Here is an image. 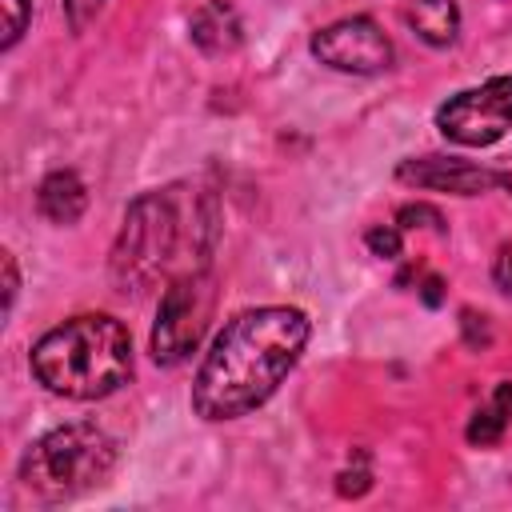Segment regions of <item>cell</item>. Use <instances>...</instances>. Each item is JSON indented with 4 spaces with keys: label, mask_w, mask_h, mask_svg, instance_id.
<instances>
[{
    "label": "cell",
    "mask_w": 512,
    "mask_h": 512,
    "mask_svg": "<svg viewBox=\"0 0 512 512\" xmlns=\"http://www.w3.org/2000/svg\"><path fill=\"white\" fill-rule=\"evenodd\" d=\"M220 240V200L212 188L176 180L136 196L112 244V284L120 292L168 288L180 276L204 272Z\"/></svg>",
    "instance_id": "1"
},
{
    "label": "cell",
    "mask_w": 512,
    "mask_h": 512,
    "mask_svg": "<svg viewBox=\"0 0 512 512\" xmlns=\"http://www.w3.org/2000/svg\"><path fill=\"white\" fill-rule=\"evenodd\" d=\"M308 332H312L308 316L288 304H264L232 316L196 372L192 384L196 416L236 420L260 408L296 368Z\"/></svg>",
    "instance_id": "2"
},
{
    "label": "cell",
    "mask_w": 512,
    "mask_h": 512,
    "mask_svg": "<svg viewBox=\"0 0 512 512\" xmlns=\"http://www.w3.org/2000/svg\"><path fill=\"white\" fill-rule=\"evenodd\" d=\"M32 372L56 396L100 400L132 376V336L116 316H72L32 344Z\"/></svg>",
    "instance_id": "3"
},
{
    "label": "cell",
    "mask_w": 512,
    "mask_h": 512,
    "mask_svg": "<svg viewBox=\"0 0 512 512\" xmlns=\"http://www.w3.org/2000/svg\"><path fill=\"white\" fill-rule=\"evenodd\" d=\"M116 464V440L96 424H64L44 432L20 460V480L40 500H72L96 484Z\"/></svg>",
    "instance_id": "4"
},
{
    "label": "cell",
    "mask_w": 512,
    "mask_h": 512,
    "mask_svg": "<svg viewBox=\"0 0 512 512\" xmlns=\"http://www.w3.org/2000/svg\"><path fill=\"white\" fill-rule=\"evenodd\" d=\"M212 308H216V280H212L208 268L172 280L164 288V296H160L156 328H152V356H156V364H168V368L184 364L200 348V336L208 332Z\"/></svg>",
    "instance_id": "5"
},
{
    "label": "cell",
    "mask_w": 512,
    "mask_h": 512,
    "mask_svg": "<svg viewBox=\"0 0 512 512\" xmlns=\"http://www.w3.org/2000/svg\"><path fill=\"white\" fill-rule=\"evenodd\" d=\"M436 128L464 148H488L512 128V76H492L448 96L436 108Z\"/></svg>",
    "instance_id": "6"
},
{
    "label": "cell",
    "mask_w": 512,
    "mask_h": 512,
    "mask_svg": "<svg viewBox=\"0 0 512 512\" xmlns=\"http://www.w3.org/2000/svg\"><path fill=\"white\" fill-rule=\"evenodd\" d=\"M312 56L336 72H352V76H376L392 64V40L384 36V28L372 16H344L324 24L312 36Z\"/></svg>",
    "instance_id": "7"
},
{
    "label": "cell",
    "mask_w": 512,
    "mask_h": 512,
    "mask_svg": "<svg viewBox=\"0 0 512 512\" xmlns=\"http://www.w3.org/2000/svg\"><path fill=\"white\" fill-rule=\"evenodd\" d=\"M396 176H400L404 184L432 188V192H456V196H480V192H488V188L508 184L500 172L480 168V164H468V160H456V156H420V160H404V164L396 168Z\"/></svg>",
    "instance_id": "8"
},
{
    "label": "cell",
    "mask_w": 512,
    "mask_h": 512,
    "mask_svg": "<svg viewBox=\"0 0 512 512\" xmlns=\"http://www.w3.org/2000/svg\"><path fill=\"white\" fill-rule=\"evenodd\" d=\"M188 32H192V44L208 56H224V52H236L240 40H244V24H240V12L228 4V0H208L192 12L188 20Z\"/></svg>",
    "instance_id": "9"
},
{
    "label": "cell",
    "mask_w": 512,
    "mask_h": 512,
    "mask_svg": "<svg viewBox=\"0 0 512 512\" xmlns=\"http://www.w3.org/2000/svg\"><path fill=\"white\" fill-rule=\"evenodd\" d=\"M36 208H40V216L52 220V224H76V220L84 216V208H88L84 180H80L76 172H68V168L48 172V176L40 180V188H36Z\"/></svg>",
    "instance_id": "10"
},
{
    "label": "cell",
    "mask_w": 512,
    "mask_h": 512,
    "mask_svg": "<svg viewBox=\"0 0 512 512\" xmlns=\"http://www.w3.org/2000/svg\"><path fill=\"white\" fill-rule=\"evenodd\" d=\"M408 24L424 44L448 48L460 32V8H456V0H412L408 4Z\"/></svg>",
    "instance_id": "11"
},
{
    "label": "cell",
    "mask_w": 512,
    "mask_h": 512,
    "mask_svg": "<svg viewBox=\"0 0 512 512\" xmlns=\"http://www.w3.org/2000/svg\"><path fill=\"white\" fill-rule=\"evenodd\" d=\"M508 424H512V384L504 380V384H496L492 400L484 408H476V416L468 420V444L488 448V444H496L504 436Z\"/></svg>",
    "instance_id": "12"
},
{
    "label": "cell",
    "mask_w": 512,
    "mask_h": 512,
    "mask_svg": "<svg viewBox=\"0 0 512 512\" xmlns=\"http://www.w3.org/2000/svg\"><path fill=\"white\" fill-rule=\"evenodd\" d=\"M0 4H4V40H0V48H12L28 28L32 0H0Z\"/></svg>",
    "instance_id": "13"
},
{
    "label": "cell",
    "mask_w": 512,
    "mask_h": 512,
    "mask_svg": "<svg viewBox=\"0 0 512 512\" xmlns=\"http://www.w3.org/2000/svg\"><path fill=\"white\" fill-rule=\"evenodd\" d=\"M368 248H372V256H384V260H392V256H400V248H404V240H400V228H392V224H376V228H368Z\"/></svg>",
    "instance_id": "14"
},
{
    "label": "cell",
    "mask_w": 512,
    "mask_h": 512,
    "mask_svg": "<svg viewBox=\"0 0 512 512\" xmlns=\"http://www.w3.org/2000/svg\"><path fill=\"white\" fill-rule=\"evenodd\" d=\"M404 228H416V224H424V228H444V216L436 212V208H428V204H404L400 208V216H396Z\"/></svg>",
    "instance_id": "15"
},
{
    "label": "cell",
    "mask_w": 512,
    "mask_h": 512,
    "mask_svg": "<svg viewBox=\"0 0 512 512\" xmlns=\"http://www.w3.org/2000/svg\"><path fill=\"white\" fill-rule=\"evenodd\" d=\"M100 8H104V0H64V12H68V24L76 28V32H84L96 16H100Z\"/></svg>",
    "instance_id": "16"
},
{
    "label": "cell",
    "mask_w": 512,
    "mask_h": 512,
    "mask_svg": "<svg viewBox=\"0 0 512 512\" xmlns=\"http://www.w3.org/2000/svg\"><path fill=\"white\" fill-rule=\"evenodd\" d=\"M16 288H20L16 260H12V252H4V312H12V304H16Z\"/></svg>",
    "instance_id": "17"
},
{
    "label": "cell",
    "mask_w": 512,
    "mask_h": 512,
    "mask_svg": "<svg viewBox=\"0 0 512 512\" xmlns=\"http://www.w3.org/2000/svg\"><path fill=\"white\" fill-rule=\"evenodd\" d=\"M496 284H500L504 292H512V248H508V244L496 252Z\"/></svg>",
    "instance_id": "18"
}]
</instances>
